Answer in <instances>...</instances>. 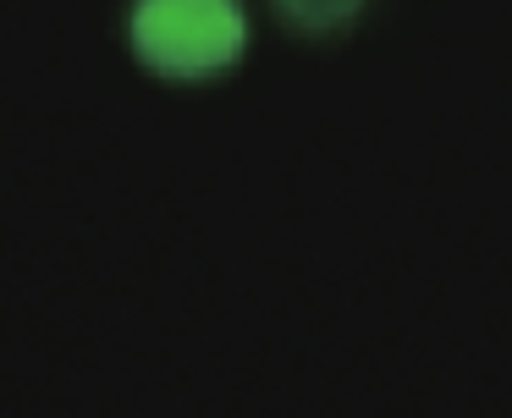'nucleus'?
Returning <instances> with one entry per match:
<instances>
[{
    "instance_id": "obj_1",
    "label": "nucleus",
    "mask_w": 512,
    "mask_h": 418,
    "mask_svg": "<svg viewBox=\"0 0 512 418\" xmlns=\"http://www.w3.org/2000/svg\"><path fill=\"white\" fill-rule=\"evenodd\" d=\"M243 0H138L133 50L160 77H215L243 61Z\"/></svg>"
},
{
    "instance_id": "obj_2",
    "label": "nucleus",
    "mask_w": 512,
    "mask_h": 418,
    "mask_svg": "<svg viewBox=\"0 0 512 418\" xmlns=\"http://www.w3.org/2000/svg\"><path fill=\"white\" fill-rule=\"evenodd\" d=\"M276 6H281V17H287L292 28L325 33V28H347L364 0H276Z\"/></svg>"
}]
</instances>
